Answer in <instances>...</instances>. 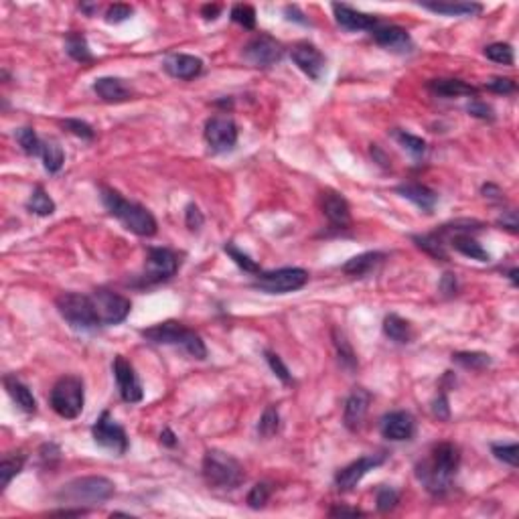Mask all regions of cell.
Listing matches in <instances>:
<instances>
[{
    "label": "cell",
    "instance_id": "6da1fadb",
    "mask_svg": "<svg viewBox=\"0 0 519 519\" xmlns=\"http://www.w3.org/2000/svg\"><path fill=\"white\" fill-rule=\"evenodd\" d=\"M461 465V451L453 442H440L422 463L416 465V477L434 497L451 491L454 475Z\"/></svg>",
    "mask_w": 519,
    "mask_h": 519
},
{
    "label": "cell",
    "instance_id": "7a4b0ae2",
    "mask_svg": "<svg viewBox=\"0 0 519 519\" xmlns=\"http://www.w3.org/2000/svg\"><path fill=\"white\" fill-rule=\"evenodd\" d=\"M100 193H102L100 197H102V203L108 209V214L116 217L128 231H132L140 238H152L157 234V227H159L157 219L147 207H142L134 201L124 199L118 191H114L110 187H102Z\"/></svg>",
    "mask_w": 519,
    "mask_h": 519
},
{
    "label": "cell",
    "instance_id": "3957f363",
    "mask_svg": "<svg viewBox=\"0 0 519 519\" xmlns=\"http://www.w3.org/2000/svg\"><path fill=\"white\" fill-rule=\"evenodd\" d=\"M140 335L154 343V345H173L181 347L185 353H189L193 360L203 361L207 357V347L203 343L199 335L195 333L193 329H187L181 323L177 320H164L159 323L154 327H148L145 331H140Z\"/></svg>",
    "mask_w": 519,
    "mask_h": 519
},
{
    "label": "cell",
    "instance_id": "277c9868",
    "mask_svg": "<svg viewBox=\"0 0 519 519\" xmlns=\"http://www.w3.org/2000/svg\"><path fill=\"white\" fill-rule=\"evenodd\" d=\"M116 485L106 477H80V479L69 481L57 491V501L65 505L81 507V505H102L114 495Z\"/></svg>",
    "mask_w": 519,
    "mask_h": 519
},
{
    "label": "cell",
    "instance_id": "5b68a950",
    "mask_svg": "<svg viewBox=\"0 0 519 519\" xmlns=\"http://www.w3.org/2000/svg\"><path fill=\"white\" fill-rule=\"evenodd\" d=\"M203 479L209 487L221 491H234L246 481V473L240 461L224 451H207L203 456Z\"/></svg>",
    "mask_w": 519,
    "mask_h": 519
},
{
    "label": "cell",
    "instance_id": "8992f818",
    "mask_svg": "<svg viewBox=\"0 0 519 519\" xmlns=\"http://www.w3.org/2000/svg\"><path fill=\"white\" fill-rule=\"evenodd\" d=\"M57 313L69 323L71 329L81 333H93L102 327L100 317L95 313V306L90 294L80 293H61L55 298Z\"/></svg>",
    "mask_w": 519,
    "mask_h": 519
},
{
    "label": "cell",
    "instance_id": "52a82bcc",
    "mask_svg": "<svg viewBox=\"0 0 519 519\" xmlns=\"http://www.w3.org/2000/svg\"><path fill=\"white\" fill-rule=\"evenodd\" d=\"M49 404L53 412L65 420H75L83 412L85 389L80 375H63L55 382L49 394Z\"/></svg>",
    "mask_w": 519,
    "mask_h": 519
},
{
    "label": "cell",
    "instance_id": "ba28073f",
    "mask_svg": "<svg viewBox=\"0 0 519 519\" xmlns=\"http://www.w3.org/2000/svg\"><path fill=\"white\" fill-rule=\"evenodd\" d=\"M308 282V272L303 268H280L270 272H258L253 274V288L266 294H288L300 290Z\"/></svg>",
    "mask_w": 519,
    "mask_h": 519
},
{
    "label": "cell",
    "instance_id": "9c48e42d",
    "mask_svg": "<svg viewBox=\"0 0 519 519\" xmlns=\"http://www.w3.org/2000/svg\"><path fill=\"white\" fill-rule=\"evenodd\" d=\"M90 296H92L93 306H95V313L100 317L102 327L120 325L122 320H126V317L130 315L132 303L126 296H122V294L108 290V288H98Z\"/></svg>",
    "mask_w": 519,
    "mask_h": 519
},
{
    "label": "cell",
    "instance_id": "30bf717a",
    "mask_svg": "<svg viewBox=\"0 0 519 519\" xmlns=\"http://www.w3.org/2000/svg\"><path fill=\"white\" fill-rule=\"evenodd\" d=\"M179 270V256L169 248H148L145 272L140 276V284H159L173 278Z\"/></svg>",
    "mask_w": 519,
    "mask_h": 519
},
{
    "label": "cell",
    "instance_id": "8fae6325",
    "mask_svg": "<svg viewBox=\"0 0 519 519\" xmlns=\"http://www.w3.org/2000/svg\"><path fill=\"white\" fill-rule=\"evenodd\" d=\"M92 434L95 444H100L102 449H108L112 453H116L118 456L128 451V436L124 432V428L112 418V414L102 412V416L95 420V424L92 426Z\"/></svg>",
    "mask_w": 519,
    "mask_h": 519
},
{
    "label": "cell",
    "instance_id": "7c38bea8",
    "mask_svg": "<svg viewBox=\"0 0 519 519\" xmlns=\"http://www.w3.org/2000/svg\"><path fill=\"white\" fill-rule=\"evenodd\" d=\"M282 55H284L282 43L266 33H260L243 47V59L252 67H262V69L276 65Z\"/></svg>",
    "mask_w": 519,
    "mask_h": 519
},
{
    "label": "cell",
    "instance_id": "4fadbf2b",
    "mask_svg": "<svg viewBox=\"0 0 519 519\" xmlns=\"http://www.w3.org/2000/svg\"><path fill=\"white\" fill-rule=\"evenodd\" d=\"M203 136H205L207 147L214 152H227L238 142V126H236L234 118L219 114V116H214V118L205 122Z\"/></svg>",
    "mask_w": 519,
    "mask_h": 519
},
{
    "label": "cell",
    "instance_id": "5bb4252c",
    "mask_svg": "<svg viewBox=\"0 0 519 519\" xmlns=\"http://www.w3.org/2000/svg\"><path fill=\"white\" fill-rule=\"evenodd\" d=\"M386 458H387L386 453H375V454H365V456H361L357 461L349 463V465L343 466L341 471H337V475H335V487H337L339 491H351V489H355V487L360 485V481L363 479L369 471L377 468L379 465H384Z\"/></svg>",
    "mask_w": 519,
    "mask_h": 519
},
{
    "label": "cell",
    "instance_id": "9a60e30c",
    "mask_svg": "<svg viewBox=\"0 0 519 519\" xmlns=\"http://www.w3.org/2000/svg\"><path fill=\"white\" fill-rule=\"evenodd\" d=\"M112 372L116 377V386L120 392V398L126 404H138L145 398V389L138 379V375L134 372L132 363L126 360L124 355H116L114 363H112Z\"/></svg>",
    "mask_w": 519,
    "mask_h": 519
},
{
    "label": "cell",
    "instance_id": "2e32d148",
    "mask_svg": "<svg viewBox=\"0 0 519 519\" xmlns=\"http://www.w3.org/2000/svg\"><path fill=\"white\" fill-rule=\"evenodd\" d=\"M290 57H293L294 65L298 67L305 75H308L313 81H319L327 69V59L320 53L319 47L308 43V41H300L290 49Z\"/></svg>",
    "mask_w": 519,
    "mask_h": 519
},
{
    "label": "cell",
    "instance_id": "e0dca14e",
    "mask_svg": "<svg viewBox=\"0 0 519 519\" xmlns=\"http://www.w3.org/2000/svg\"><path fill=\"white\" fill-rule=\"evenodd\" d=\"M320 209L323 215L327 217L329 226L333 229H347L351 226V209L347 199L337 193V191H323L320 193Z\"/></svg>",
    "mask_w": 519,
    "mask_h": 519
},
{
    "label": "cell",
    "instance_id": "ac0fdd59",
    "mask_svg": "<svg viewBox=\"0 0 519 519\" xmlns=\"http://www.w3.org/2000/svg\"><path fill=\"white\" fill-rule=\"evenodd\" d=\"M379 432L384 439L392 440V442L410 440L416 432V420L412 414L406 410L389 412L379 420Z\"/></svg>",
    "mask_w": 519,
    "mask_h": 519
},
{
    "label": "cell",
    "instance_id": "d6986e66",
    "mask_svg": "<svg viewBox=\"0 0 519 519\" xmlns=\"http://www.w3.org/2000/svg\"><path fill=\"white\" fill-rule=\"evenodd\" d=\"M369 404H372V394L365 387H355L349 398L345 399V410H343V422H345L347 430L357 432L365 422V416L369 412Z\"/></svg>",
    "mask_w": 519,
    "mask_h": 519
},
{
    "label": "cell",
    "instance_id": "ffe728a7",
    "mask_svg": "<svg viewBox=\"0 0 519 519\" xmlns=\"http://www.w3.org/2000/svg\"><path fill=\"white\" fill-rule=\"evenodd\" d=\"M373 41L384 47L387 51L394 53H410L412 51V37L406 28L398 27V25H377L372 31Z\"/></svg>",
    "mask_w": 519,
    "mask_h": 519
},
{
    "label": "cell",
    "instance_id": "44dd1931",
    "mask_svg": "<svg viewBox=\"0 0 519 519\" xmlns=\"http://www.w3.org/2000/svg\"><path fill=\"white\" fill-rule=\"evenodd\" d=\"M333 13L337 25L345 31H373L379 25V19L375 14L361 13L349 4H333Z\"/></svg>",
    "mask_w": 519,
    "mask_h": 519
},
{
    "label": "cell",
    "instance_id": "7402d4cb",
    "mask_svg": "<svg viewBox=\"0 0 519 519\" xmlns=\"http://www.w3.org/2000/svg\"><path fill=\"white\" fill-rule=\"evenodd\" d=\"M162 67H164V71H167L171 78H174V80L189 81L195 80L201 71H203V61H201L199 57H195V55L174 53L169 55V57L164 59Z\"/></svg>",
    "mask_w": 519,
    "mask_h": 519
},
{
    "label": "cell",
    "instance_id": "603a6c76",
    "mask_svg": "<svg viewBox=\"0 0 519 519\" xmlns=\"http://www.w3.org/2000/svg\"><path fill=\"white\" fill-rule=\"evenodd\" d=\"M396 193L402 195L404 199L412 201L418 209H422L424 214H432L436 203H439V195L436 191H432L430 187L422 185V183H402L396 187Z\"/></svg>",
    "mask_w": 519,
    "mask_h": 519
},
{
    "label": "cell",
    "instance_id": "cb8c5ba5",
    "mask_svg": "<svg viewBox=\"0 0 519 519\" xmlns=\"http://www.w3.org/2000/svg\"><path fill=\"white\" fill-rule=\"evenodd\" d=\"M92 90L106 104H120V102L130 100V95H132V90L120 78H100L93 81Z\"/></svg>",
    "mask_w": 519,
    "mask_h": 519
},
{
    "label": "cell",
    "instance_id": "d4e9b609",
    "mask_svg": "<svg viewBox=\"0 0 519 519\" xmlns=\"http://www.w3.org/2000/svg\"><path fill=\"white\" fill-rule=\"evenodd\" d=\"M4 387L14 404L19 406V410H23L25 414L37 412V399L33 396V392L16 375H11V373L4 375Z\"/></svg>",
    "mask_w": 519,
    "mask_h": 519
},
{
    "label": "cell",
    "instance_id": "484cf974",
    "mask_svg": "<svg viewBox=\"0 0 519 519\" xmlns=\"http://www.w3.org/2000/svg\"><path fill=\"white\" fill-rule=\"evenodd\" d=\"M420 6L444 16H475L483 13V6L477 2H420Z\"/></svg>",
    "mask_w": 519,
    "mask_h": 519
},
{
    "label": "cell",
    "instance_id": "4316f807",
    "mask_svg": "<svg viewBox=\"0 0 519 519\" xmlns=\"http://www.w3.org/2000/svg\"><path fill=\"white\" fill-rule=\"evenodd\" d=\"M384 260H386V253L382 252L360 253V256H353L347 264H343V272H345L347 276L361 278V276H365V274L373 272V270L379 266Z\"/></svg>",
    "mask_w": 519,
    "mask_h": 519
},
{
    "label": "cell",
    "instance_id": "83f0119b",
    "mask_svg": "<svg viewBox=\"0 0 519 519\" xmlns=\"http://www.w3.org/2000/svg\"><path fill=\"white\" fill-rule=\"evenodd\" d=\"M449 243L453 246L456 252H461L471 260H477V262H489L491 260V253L487 252L479 241L473 238V234H456L449 238Z\"/></svg>",
    "mask_w": 519,
    "mask_h": 519
},
{
    "label": "cell",
    "instance_id": "f1b7e54d",
    "mask_svg": "<svg viewBox=\"0 0 519 519\" xmlns=\"http://www.w3.org/2000/svg\"><path fill=\"white\" fill-rule=\"evenodd\" d=\"M428 90L440 98H461V95H477V88L463 80H432L428 81Z\"/></svg>",
    "mask_w": 519,
    "mask_h": 519
},
{
    "label": "cell",
    "instance_id": "f546056e",
    "mask_svg": "<svg viewBox=\"0 0 519 519\" xmlns=\"http://www.w3.org/2000/svg\"><path fill=\"white\" fill-rule=\"evenodd\" d=\"M384 333L387 339H392L394 343H399V345H408L414 339L412 325L398 315H387L384 319Z\"/></svg>",
    "mask_w": 519,
    "mask_h": 519
},
{
    "label": "cell",
    "instance_id": "4dcf8cb0",
    "mask_svg": "<svg viewBox=\"0 0 519 519\" xmlns=\"http://www.w3.org/2000/svg\"><path fill=\"white\" fill-rule=\"evenodd\" d=\"M65 53L69 55L73 61H78V63H90V61H93L92 49H90V45H88V39H85L81 33H78V31L67 33Z\"/></svg>",
    "mask_w": 519,
    "mask_h": 519
},
{
    "label": "cell",
    "instance_id": "1f68e13d",
    "mask_svg": "<svg viewBox=\"0 0 519 519\" xmlns=\"http://www.w3.org/2000/svg\"><path fill=\"white\" fill-rule=\"evenodd\" d=\"M414 243L426 252L428 256L436 258V260H449V253H446V241L440 238L439 234H424V236H414Z\"/></svg>",
    "mask_w": 519,
    "mask_h": 519
},
{
    "label": "cell",
    "instance_id": "d6a6232c",
    "mask_svg": "<svg viewBox=\"0 0 519 519\" xmlns=\"http://www.w3.org/2000/svg\"><path fill=\"white\" fill-rule=\"evenodd\" d=\"M27 209L31 214L39 215V217H49V215L55 214V201L47 195V191L43 187L37 185L28 197Z\"/></svg>",
    "mask_w": 519,
    "mask_h": 519
},
{
    "label": "cell",
    "instance_id": "836d02e7",
    "mask_svg": "<svg viewBox=\"0 0 519 519\" xmlns=\"http://www.w3.org/2000/svg\"><path fill=\"white\" fill-rule=\"evenodd\" d=\"M41 159H43V167L47 173H59L63 162H65V154H63V148L59 147L55 140L49 142H43V152H41Z\"/></svg>",
    "mask_w": 519,
    "mask_h": 519
},
{
    "label": "cell",
    "instance_id": "e575fe53",
    "mask_svg": "<svg viewBox=\"0 0 519 519\" xmlns=\"http://www.w3.org/2000/svg\"><path fill=\"white\" fill-rule=\"evenodd\" d=\"M25 466V454H4L2 463H0V477H2V491L11 485V481L23 471Z\"/></svg>",
    "mask_w": 519,
    "mask_h": 519
},
{
    "label": "cell",
    "instance_id": "d590c367",
    "mask_svg": "<svg viewBox=\"0 0 519 519\" xmlns=\"http://www.w3.org/2000/svg\"><path fill=\"white\" fill-rule=\"evenodd\" d=\"M453 361L458 363L461 367H465V369L481 372V369L491 365V355L479 353V351H458V353H453Z\"/></svg>",
    "mask_w": 519,
    "mask_h": 519
},
{
    "label": "cell",
    "instance_id": "8d00e7d4",
    "mask_svg": "<svg viewBox=\"0 0 519 519\" xmlns=\"http://www.w3.org/2000/svg\"><path fill=\"white\" fill-rule=\"evenodd\" d=\"M14 138H16L19 147L23 148L25 154H28V157H41V152H43V140L37 136V132L33 128H28V126L19 128L14 132Z\"/></svg>",
    "mask_w": 519,
    "mask_h": 519
},
{
    "label": "cell",
    "instance_id": "74e56055",
    "mask_svg": "<svg viewBox=\"0 0 519 519\" xmlns=\"http://www.w3.org/2000/svg\"><path fill=\"white\" fill-rule=\"evenodd\" d=\"M333 343H335V347H337V355H339L341 365L353 372V369L357 367V357H355V353H353V347H351V343L347 341L345 333H343V331H339V329H333Z\"/></svg>",
    "mask_w": 519,
    "mask_h": 519
},
{
    "label": "cell",
    "instance_id": "f35d334b",
    "mask_svg": "<svg viewBox=\"0 0 519 519\" xmlns=\"http://www.w3.org/2000/svg\"><path fill=\"white\" fill-rule=\"evenodd\" d=\"M394 138L398 140L399 147L406 148V150L412 154L414 159H422V157L426 154L428 150L426 142H424L420 136L406 132V130H394Z\"/></svg>",
    "mask_w": 519,
    "mask_h": 519
},
{
    "label": "cell",
    "instance_id": "ab89813d",
    "mask_svg": "<svg viewBox=\"0 0 519 519\" xmlns=\"http://www.w3.org/2000/svg\"><path fill=\"white\" fill-rule=\"evenodd\" d=\"M280 428V414L276 406H268L260 422H258V434L264 436V439H272Z\"/></svg>",
    "mask_w": 519,
    "mask_h": 519
},
{
    "label": "cell",
    "instance_id": "60d3db41",
    "mask_svg": "<svg viewBox=\"0 0 519 519\" xmlns=\"http://www.w3.org/2000/svg\"><path fill=\"white\" fill-rule=\"evenodd\" d=\"M491 453L493 456L497 458V461H501V463H505L509 466H515L519 465V446L518 442H495L491 444Z\"/></svg>",
    "mask_w": 519,
    "mask_h": 519
},
{
    "label": "cell",
    "instance_id": "b9f144b4",
    "mask_svg": "<svg viewBox=\"0 0 519 519\" xmlns=\"http://www.w3.org/2000/svg\"><path fill=\"white\" fill-rule=\"evenodd\" d=\"M485 57L501 65H513V47L509 43H491L485 47Z\"/></svg>",
    "mask_w": 519,
    "mask_h": 519
},
{
    "label": "cell",
    "instance_id": "7bdbcfd3",
    "mask_svg": "<svg viewBox=\"0 0 519 519\" xmlns=\"http://www.w3.org/2000/svg\"><path fill=\"white\" fill-rule=\"evenodd\" d=\"M224 250H226V253L238 264V266L243 270V272H248V274H258L260 272V266H258V262L256 260H252L248 253H243L241 250H238L236 246H234V241H227L226 246H224Z\"/></svg>",
    "mask_w": 519,
    "mask_h": 519
},
{
    "label": "cell",
    "instance_id": "ee69618b",
    "mask_svg": "<svg viewBox=\"0 0 519 519\" xmlns=\"http://www.w3.org/2000/svg\"><path fill=\"white\" fill-rule=\"evenodd\" d=\"M399 503V493L394 487H379L377 495H375V505L382 513H387L392 509H396Z\"/></svg>",
    "mask_w": 519,
    "mask_h": 519
},
{
    "label": "cell",
    "instance_id": "f6af8a7d",
    "mask_svg": "<svg viewBox=\"0 0 519 519\" xmlns=\"http://www.w3.org/2000/svg\"><path fill=\"white\" fill-rule=\"evenodd\" d=\"M264 355H266V361L268 365H270V369L274 372V375L278 377L282 384H293V373L290 369L284 365V361L280 357L278 353H274V351H264Z\"/></svg>",
    "mask_w": 519,
    "mask_h": 519
},
{
    "label": "cell",
    "instance_id": "bcb514c9",
    "mask_svg": "<svg viewBox=\"0 0 519 519\" xmlns=\"http://www.w3.org/2000/svg\"><path fill=\"white\" fill-rule=\"evenodd\" d=\"M229 16H231L234 23H238L243 28L256 27V11H253V6H250V4H236L231 9Z\"/></svg>",
    "mask_w": 519,
    "mask_h": 519
},
{
    "label": "cell",
    "instance_id": "7dc6e473",
    "mask_svg": "<svg viewBox=\"0 0 519 519\" xmlns=\"http://www.w3.org/2000/svg\"><path fill=\"white\" fill-rule=\"evenodd\" d=\"M270 495H272V485L270 483H258V485H253L252 491L248 493V505L252 509H262L268 503Z\"/></svg>",
    "mask_w": 519,
    "mask_h": 519
},
{
    "label": "cell",
    "instance_id": "c3c4849f",
    "mask_svg": "<svg viewBox=\"0 0 519 519\" xmlns=\"http://www.w3.org/2000/svg\"><path fill=\"white\" fill-rule=\"evenodd\" d=\"M61 126L69 130V132L73 134V136H78L81 140H93V128L88 124V122L83 120H78V118H67V120L61 122Z\"/></svg>",
    "mask_w": 519,
    "mask_h": 519
},
{
    "label": "cell",
    "instance_id": "681fc988",
    "mask_svg": "<svg viewBox=\"0 0 519 519\" xmlns=\"http://www.w3.org/2000/svg\"><path fill=\"white\" fill-rule=\"evenodd\" d=\"M132 14L134 9L130 4H112V6L106 11V23H110V25H118V23L128 21Z\"/></svg>",
    "mask_w": 519,
    "mask_h": 519
},
{
    "label": "cell",
    "instance_id": "f907efd6",
    "mask_svg": "<svg viewBox=\"0 0 519 519\" xmlns=\"http://www.w3.org/2000/svg\"><path fill=\"white\" fill-rule=\"evenodd\" d=\"M485 88L487 90H491L495 93H513L518 90V85H515V81L511 80V78H491V80L485 83Z\"/></svg>",
    "mask_w": 519,
    "mask_h": 519
},
{
    "label": "cell",
    "instance_id": "816d5d0a",
    "mask_svg": "<svg viewBox=\"0 0 519 519\" xmlns=\"http://www.w3.org/2000/svg\"><path fill=\"white\" fill-rule=\"evenodd\" d=\"M466 112L471 114V116H475V118H479V120H495V114H493V108L489 104H485V102H481V100H473L468 106H466Z\"/></svg>",
    "mask_w": 519,
    "mask_h": 519
},
{
    "label": "cell",
    "instance_id": "f5cc1de1",
    "mask_svg": "<svg viewBox=\"0 0 519 519\" xmlns=\"http://www.w3.org/2000/svg\"><path fill=\"white\" fill-rule=\"evenodd\" d=\"M185 224L191 231H199L201 226L205 224V217L201 214V209L195 203H189L185 209Z\"/></svg>",
    "mask_w": 519,
    "mask_h": 519
},
{
    "label": "cell",
    "instance_id": "db71d44e",
    "mask_svg": "<svg viewBox=\"0 0 519 519\" xmlns=\"http://www.w3.org/2000/svg\"><path fill=\"white\" fill-rule=\"evenodd\" d=\"M432 414L439 420H444V422L451 418V406H449V398H446L444 392H440L439 396L434 398V402H432Z\"/></svg>",
    "mask_w": 519,
    "mask_h": 519
},
{
    "label": "cell",
    "instance_id": "11a10c76",
    "mask_svg": "<svg viewBox=\"0 0 519 519\" xmlns=\"http://www.w3.org/2000/svg\"><path fill=\"white\" fill-rule=\"evenodd\" d=\"M497 224L507 229V231H511V234H518V227H519V221H518V214H515V209H507L501 214V217L497 219Z\"/></svg>",
    "mask_w": 519,
    "mask_h": 519
},
{
    "label": "cell",
    "instance_id": "9f6ffc18",
    "mask_svg": "<svg viewBox=\"0 0 519 519\" xmlns=\"http://www.w3.org/2000/svg\"><path fill=\"white\" fill-rule=\"evenodd\" d=\"M59 454H61V451H59V446L53 444V442H47V444L41 446V461H43L45 465L53 466L51 465V461H59Z\"/></svg>",
    "mask_w": 519,
    "mask_h": 519
},
{
    "label": "cell",
    "instance_id": "6f0895ef",
    "mask_svg": "<svg viewBox=\"0 0 519 519\" xmlns=\"http://www.w3.org/2000/svg\"><path fill=\"white\" fill-rule=\"evenodd\" d=\"M439 290L444 294V296H454V294H456V290H458V284H456V276H454V274H444V276H442V280H440Z\"/></svg>",
    "mask_w": 519,
    "mask_h": 519
},
{
    "label": "cell",
    "instance_id": "680465c9",
    "mask_svg": "<svg viewBox=\"0 0 519 519\" xmlns=\"http://www.w3.org/2000/svg\"><path fill=\"white\" fill-rule=\"evenodd\" d=\"M481 193H483V195H485L487 199H493V201L503 199V191H501V189H499L497 185H493V183H487V185H483Z\"/></svg>",
    "mask_w": 519,
    "mask_h": 519
},
{
    "label": "cell",
    "instance_id": "91938a15",
    "mask_svg": "<svg viewBox=\"0 0 519 519\" xmlns=\"http://www.w3.org/2000/svg\"><path fill=\"white\" fill-rule=\"evenodd\" d=\"M219 13H221V6L219 4H205V6H201V14H203L205 21H215L219 16Z\"/></svg>",
    "mask_w": 519,
    "mask_h": 519
},
{
    "label": "cell",
    "instance_id": "94428289",
    "mask_svg": "<svg viewBox=\"0 0 519 519\" xmlns=\"http://www.w3.org/2000/svg\"><path fill=\"white\" fill-rule=\"evenodd\" d=\"M329 515L331 518H337V515H353V518H357V515H363V511H360V509H347V507H333L329 511Z\"/></svg>",
    "mask_w": 519,
    "mask_h": 519
},
{
    "label": "cell",
    "instance_id": "6125c7cd",
    "mask_svg": "<svg viewBox=\"0 0 519 519\" xmlns=\"http://www.w3.org/2000/svg\"><path fill=\"white\" fill-rule=\"evenodd\" d=\"M160 442L164 444V446H177V436H174V432L171 428H164L162 432H160Z\"/></svg>",
    "mask_w": 519,
    "mask_h": 519
},
{
    "label": "cell",
    "instance_id": "be15d7a7",
    "mask_svg": "<svg viewBox=\"0 0 519 519\" xmlns=\"http://www.w3.org/2000/svg\"><path fill=\"white\" fill-rule=\"evenodd\" d=\"M284 11H286V14H288V21H298V23L306 25V19H303L305 14L298 13V6H286Z\"/></svg>",
    "mask_w": 519,
    "mask_h": 519
},
{
    "label": "cell",
    "instance_id": "e7e4bbea",
    "mask_svg": "<svg viewBox=\"0 0 519 519\" xmlns=\"http://www.w3.org/2000/svg\"><path fill=\"white\" fill-rule=\"evenodd\" d=\"M518 274H519L518 268H511V270H509V278H511V282H513V286H518V284H519Z\"/></svg>",
    "mask_w": 519,
    "mask_h": 519
},
{
    "label": "cell",
    "instance_id": "03108f58",
    "mask_svg": "<svg viewBox=\"0 0 519 519\" xmlns=\"http://www.w3.org/2000/svg\"><path fill=\"white\" fill-rule=\"evenodd\" d=\"M80 9L83 11V13L93 14V11H98V4H81Z\"/></svg>",
    "mask_w": 519,
    "mask_h": 519
}]
</instances>
